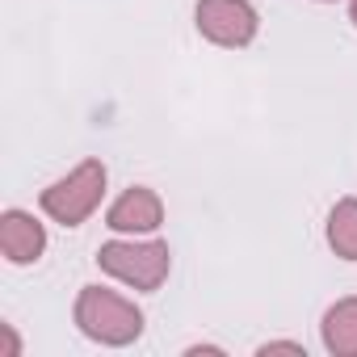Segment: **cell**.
Instances as JSON below:
<instances>
[{
  "instance_id": "obj_1",
  "label": "cell",
  "mask_w": 357,
  "mask_h": 357,
  "mask_svg": "<svg viewBox=\"0 0 357 357\" xmlns=\"http://www.w3.org/2000/svg\"><path fill=\"white\" fill-rule=\"evenodd\" d=\"M76 324H80V332L89 340L130 344L143 332V311L130 298H122V294H114L105 286H84L80 298H76Z\"/></svg>"
},
{
  "instance_id": "obj_2",
  "label": "cell",
  "mask_w": 357,
  "mask_h": 357,
  "mask_svg": "<svg viewBox=\"0 0 357 357\" xmlns=\"http://www.w3.org/2000/svg\"><path fill=\"white\" fill-rule=\"evenodd\" d=\"M97 265L135 290H160L172 257H168V244H160V240H143V244L139 240H114V244H101Z\"/></svg>"
},
{
  "instance_id": "obj_3",
  "label": "cell",
  "mask_w": 357,
  "mask_h": 357,
  "mask_svg": "<svg viewBox=\"0 0 357 357\" xmlns=\"http://www.w3.org/2000/svg\"><path fill=\"white\" fill-rule=\"evenodd\" d=\"M101 194H105V164H101V160H84V164H76L68 176H59L55 185L43 190V211H47L55 223L76 227V223H84V219L97 211Z\"/></svg>"
},
{
  "instance_id": "obj_4",
  "label": "cell",
  "mask_w": 357,
  "mask_h": 357,
  "mask_svg": "<svg viewBox=\"0 0 357 357\" xmlns=\"http://www.w3.org/2000/svg\"><path fill=\"white\" fill-rule=\"evenodd\" d=\"M194 17L215 47H248L257 38V9L248 0H198Z\"/></svg>"
},
{
  "instance_id": "obj_5",
  "label": "cell",
  "mask_w": 357,
  "mask_h": 357,
  "mask_svg": "<svg viewBox=\"0 0 357 357\" xmlns=\"http://www.w3.org/2000/svg\"><path fill=\"white\" fill-rule=\"evenodd\" d=\"M47 248V231L34 215L26 211H5L0 215V252H5L13 265H30L38 261Z\"/></svg>"
},
{
  "instance_id": "obj_6",
  "label": "cell",
  "mask_w": 357,
  "mask_h": 357,
  "mask_svg": "<svg viewBox=\"0 0 357 357\" xmlns=\"http://www.w3.org/2000/svg\"><path fill=\"white\" fill-rule=\"evenodd\" d=\"M114 231H155L164 223V202L147 190V185H135L126 190L114 206H109V219H105Z\"/></svg>"
},
{
  "instance_id": "obj_7",
  "label": "cell",
  "mask_w": 357,
  "mask_h": 357,
  "mask_svg": "<svg viewBox=\"0 0 357 357\" xmlns=\"http://www.w3.org/2000/svg\"><path fill=\"white\" fill-rule=\"evenodd\" d=\"M324 344L336 357H357V298H340L324 315Z\"/></svg>"
},
{
  "instance_id": "obj_8",
  "label": "cell",
  "mask_w": 357,
  "mask_h": 357,
  "mask_svg": "<svg viewBox=\"0 0 357 357\" xmlns=\"http://www.w3.org/2000/svg\"><path fill=\"white\" fill-rule=\"evenodd\" d=\"M328 244L336 257L357 261V198H344L328 215Z\"/></svg>"
},
{
  "instance_id": "obj_9",
  "label": "cell",
  "mask_w": 357,
  "mask_h": 357,
  "mask_svg": "<svg viewBox=\"0 0 357 357\" xmlns=\"http://www.w3.org/2000/svg\"><path fill=\"white\" fill-rule=\"evenodd\" d=\"M269 353H298L303 357V344L298 340H269V344H261V357H269Z\"/></svg>"
},
{
  "instance_id": "obj_10",
  "label": "cell",
  "mask_w": 357,
  "mask_h": 357,
  "mask_svg": "<svg viewBox=\"0 0 357 357\" xmlns=\"http://www.w3.org/2000/svg\"><path fill=\"white\" fill-rule=\"evenodd\" d=\"M17 349H22V344H17V336H13V328L5 324V357H17Z\"/></svg>"
},
{
  "instance_id": "obj_11",
  "label": "cell",
  "mask_w": 357,
  "mask_h": 357,
  "mask_svg": "<svg viewBox=\"0 0 357 357\" xmlns=\"http://www.w3.org/2000/svg\"><path fill=\"white\" fill-rule=\"evenodd\" d=\"M349 17H353V26H357V0H353V5H349Z\"/></svg>"
}]
</instances>
